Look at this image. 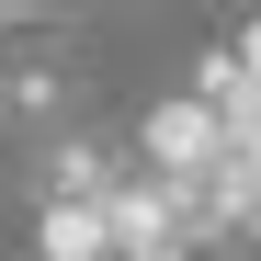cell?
<instances>
[{"instance_id": "obj_1", "label": "cell", "mask_w": 261, "mask_h": 261, "mask_svg": "<svg viewBox=\"0 0 261 261\" xmlns=\"http://www.w3.org/2000/svg\"><path fill=\"white\" fill-rule=\"evenodd\" d=\"M34 193H46V204H114V193H125L114 137H91V125H57V137L34 148Z\"/></svg>"}, {"instance_id": "obj_2", "label": "cell", "mask_w": 261, "mask_h": 261, "mask_svg": "<svg viewBox=\"0 0 261 261\" xmlns=\"http://www.w3.org/2000/svg\"><path fill=\"white\" fill-rule=\"evenodd\" d=\"M193 102H204L216 125H239V137H261V23H250V34H227V46H204Z\"/></svg>"}, {"instance_id": "obj_3", "label": "cell", "mask_w": 261, "mask_h": 261, "mask_svg": "<svg viewBox=\"0 0 261 261\" xmlns=\"http://www.w3.org/2000/svg\"><path fill=\"white\" fill-rule=\"evenodd\" d=\"M34 250L46 261H114V204H46L34 216Z\"/></svg>"}, {"instance_id": "obj_4", "label": "cell", "mask_w": 261, "mask_h": 261, "mask_svg": "<svg viewBox=\"0 0 261 261\" xmlns=\"http://www.w3.org/2000/svg\"><path fill=\"white\" fill-rule=\"evenodd\" d=\"M0 137H12V80H0Z\"/></svg>"}]
</instances>
